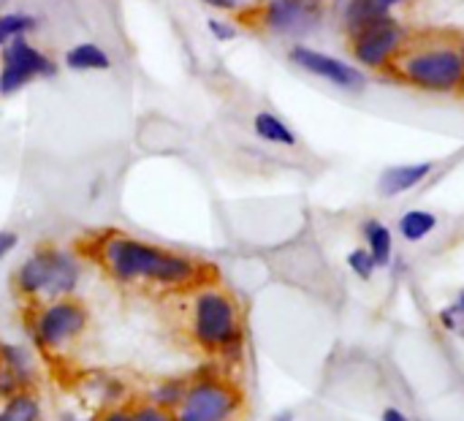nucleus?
Instances as JSON below:
<instances>
[{"label":"nucleus","mask_w":464,"mask_h":421,"mask_svg":"<svg viewBox=\"0 0 464 421\" xmlns=\"http://www.w3.org/2000/svg\"><path fill=\"white\" fill-rule=\"evenodd\" d=\"M95 261L106 269V275L122 286H160V289H196L209 278V267H204L198 259L166 250L160 245L106 231L92 245Z\"/></svg>","instance_id":"nucleus-1"},{"label":"nucleus","mask_w":464,"mask_h":421,"mask_svg":"<svg viewBox=\"0 0 464 421\" xmlns=\"http://www.w3.org/2000/svg\"><path fill=\"white\" fill-rule=\"evenodd\" d=\"M190 335L201 351L223 359H239L245 332L234 297L218 286L198 289L190 305Z\"/></svg>","instance_id":"nucleus-2"},{"label":"nucleus","mask_w":464,"mask_h":421,"mask_svg":"<svg viewBox=\"0 0 464 421\" xmlns=\"http://www.w3.org/2000/svg\"><path fill=\"white\" fill-rule=\"evenodd\" d=\"M79 278L82 264L76 261L73 253L54 245H41L16 267L14 289L22 299L38 305L71 297L79 286Z\"/></svg>","instance_id":"nucleus-3"},{"label":"nucleus","mask_w":464,"mask_h":421,"mask_svg":"<svg viewBox=\"0 0 464 421\" xmlns=\"http://www.w3.org/2000/svg\"><path fill=\"white\" fill-rule=\"evenodd\" d=\"M245 411L242 389L220 373H201L188 381L174 421H239Z\"/></svg>","instance_id":"nucleus-4"},{"label":"nucleus","mask_w":464,"mask_h":421,"mask_svg":"<svg viewBox=\"0 0 464 421\" xmlns=\"http://www.w3.org/2000/svg\"><path fill=\"white\" fill-rule=\"evenodd\" d=\"M400 76L427 93H454L464 82V54L459 46H427L400 60Z\"/></svg>","instance_id":"nucleus-5"},{"label":"nucleus","mask_w":464,"mask_h":421,"mask_svg":"<svg viewBox=\"0 0 464 421\" xmlns=\"http://www.w3.org/2000/svg\"><path fill=\"white\" fill-rule=\"evenodd\" d=\"M87 324H90L87 308L71 297H63V299H52L35 308L30 332L38 348L63 351L65 346H71L87 332Z\"/></svg>","instance_id":"nucleus-6"},{"label":"nucleus","mask_w":464,"mask_h":421,"mask_svg":"<svg viewBox=\"0 0 464 421\" xmlns=\"http://www.w3.org/2000/svg\"><path fill=\"white\" fill-rule=\"evenodd\" d=\"M57 65L49 54L35 49L27 38H16L0 49V95H14L30 82L46 76L52 79Z\"/></svg>","instance_id":"nucleus-7"},{"label":"nucleus","mask_w":464,"mask_h":421,"mask_svg":"<svg viewBox=\"0 0 464 421\" xmlns=\"http://www.w3.org/2000/svg\"><path fill=\"white\" fill-rule=\"evenodd\" d=\"M405 41V27L389 14L351 35V52L364 68H386Z\"/></svg>","instance_id":"nucleus-8"},{"label":"nucleus","mask_w":464,"mask_h":421,"mask_svg":"<svg viewBox=\"0 0 464 421\" xmlns=\"http://www.w3.org/2000/svg\"><path fill=\"white\" fill-rule=\"evenodd\" d=\"M324 0H266L261 22L269 33L285 38L310 35L324 22Z\"/></svg>","instance_id":"nucleus-9"},{"label":"nucleus","mask_w":464,"mask_h":421,"mask_svg":"<svg viewBox=\"0 0 464 421\" xmlns=\"http://www.w3.org/2000/svg\"><path fill=\"white\" fill-rule=\"evenodd\" d=\"M288 57H291V63H294L296 68H302V71H307V73H313V76H318V79H326V82L334 84V87H343V90H362V87L367 84L364 73H362L356 65H351V63H345V60H337V57H332V54H326V52H318V49H313V46L296 44V46L288 52Z\"/></svg>","instance_id":"nucleus-10"},{"label":"nucleus","mask_w":464,"mask_h":421,"mask_svg":"<svg viewBox=\"0 0 464 421\" xmlns=\"http://www.w3.org/2000/svg\"><path fill=\"white\" fill-rule=\"evenodd\" d=\"M435 163L432 161H421V163H402V166H389L381 180H378V191L386 199H394L400 193L413 191L416 185H421L430 174H432Z\"/></svg>","instance_id":"nucleus-11"},{"label":"nucleus","mask_w":464,"mask_h":421,"mask_svg":"<svg viewBox=\"0 0 464 421\" xmlns=\"http://www.w3.org/2000/svg\"><path fill=\"white\" fill-rule=\"evenodd\" d=\"M0 373L11 376L24 392H30L35 384V362L30 351L16 343H0Z\"/></svg>","instance_id":"nucleus-12"},{"label":"nucleus","mask_w":464,"mask_h":421,"mask_svg":"<svg viewBox=\"0 0 464 421\" xmlns=\"http://www.w3.org/2000/svg\"><path fill=\"white\" fill-rule=\"evenodd\" d=\"M389 3L386 0H345L343 3V16H345V30L348 35L359 33L362 27H367L375 19L389 16Z\"/></svg>","instance_id":"nucleus-13"},{"label":"nucleus","mask_w":464,"mask_h":421,"mask_svg":"<svg viewBox=\"0 0 464 421\" xmlns=\"http://www.w3.org/2000/svg\"><path fill=\"white\" fill-rule=\"evenodd\" d=\"M65 65L71 71H109L111 57L106 54L103 46L84 41V44H76L65 52Z\"/></svg>","instance_id":"nucleus-14"},{"label":"nucleus","mask_w":464,"mask_h":421,"mask_svg":"<svg viewBox=\"0 0 464 421\" xmlns=\"http://www.w3.org/2000/svg\"><path fill=\"white\" fill-rule=\"evenodd\" d=\"M253 131H256L258 139H264L269 144H280V147H294L299 142L296 133L275 112H258L253 117Z\"/></svg>","instance_id":"nucleus-15"},{"label":"nucleus","mask_w":464,"mask_h":421,"mask_svg":"<svg viewBox=\"0 0 464 421\" xmlns=\"http://www.w3.org/2000/svg\"><path fill=\"white\" fill-rule=\"evenodd\" d=\"M364 231V240H367V250L370 256L375 259L378 267H389L392 264V256H394V240H392V231L386 223L381 220H367L362 226Z\"/></svg>","instance_id":"nucleus-16"},{"label":"nucleus","mask_w":464,"mask_h":421,"mask_svg":"<svg viewBox=\"0 0 464 421\" xmlns=\"http://www.w3.org/2000/svg\"><path fill=\"white\" fill-rule=\"evenodd\" d=\"M438 229V215L427 212V210H411L400 218V234L408 242H421L424 237H430Z\"/></svg>","instance_id":"nucleus-17"},{"label":"nucleus","mask_w":464,"mask_h":421,"mask_svg":"<svg viewBox=\"0 0 464 421\" xmlns=\"http://www.w3.org/2000/svg\"><path fill=\"white\" fill-rule=\"evenodd\" d=\"M35 16L27 11H5L0 14V49L8 46L16 38H24L27 33L35 30Z\"/></svg>","instance_id":"nucleus-18"},{"label":"nucleus","mask_w":464,"mask_h":421,"mask_svg":"<svg viewBox=\"0 0 464 421\" xmlns=\"http://www.w3.org/2000/svg\"><path fill=\"white\" fill-rule=\"evenodd\" d=\"M0 421H41V406L30 392H22L3 403Z\"/></svg>","instance_id":"nucleus-19"},{"label":"nucleus","mask_w":464,"mask_h":421,"mask_svg":"<svg viewBox=\"0 0 464 421\" xmlns=\"http://www.w3.org/2000/svg\"><path fill=\"white\" fill-rule=\"evenodd\" d=\"M185 389H188V381H179V378L163 381V384H158V387L150 392V403H155V406H160V408H166V411L174 414V408H177V406L182 403V397H185Z\"/></svg>","instance_id":"nucleus-20"},{"label":"nucleus","mask_w":464,"mask_h":421,"mask_svg":"<svg viewBox=\"0 0 464 421\" xmlns=\"http://www.w3.org/2000/svg\"><path fill=\"white\" fill-rule=\"evenodd\" d=\"M438 318H440V327L446 332H451V335H457V338L464 340V291H459L457 302H451L446 310H440Z\"/></svg>","instance_id":"nucleus-21"},{"label":"nucleus","mask_w":464,"mask_h":421,"mask_svg":"<svg viewBox=\"0 0 464 421\" xmlns=\"http://www.w3.org/2000/svg\"><path fill=\"white\" fill-rule=\"evenodd\" d=\"M348 267H351V272H353L359 280H372V275H375V269H378V264H375V259L370 256L367 248L351 250V253H348Z\"/></svg>","instance_id":"nucleus-22"},{"label":"nucleus","mask_w":464,"mask_h":421,"mask_svg":"<svg viewBox=\"0 0 464 421\" xmlns=\"http://www.w3.org/2000/svg\"><path fill=\"white\" fill-rule=\"evenodd\" d=\"M130 419L133 421H174V414L147 400V403H139V406H133V408H130Z\"/></svg>","instance_id":"nucleus-23"},{"label":"nucleus","mask_w":464,"mask_h":421,"mask_svg":"<svg viewBox=\"0 0 464 421\" xmlns=\"http://www.w3.org/2000/svg\"><path fill=\"white\" fill-rule=\"evenodd\" d=\"M209 30L218 41H234L237 38V27L228 22H220V19H209Z\"/></svg>","instance_id":"nucleus-24"},{"label":"nucleus","mask_w":464,"mask_h":421,"mask_svg":"<svg viewBox=\"0 0 464 421\" xmlns=\"http://www.w3.org/2000/svg\"><path fill=\"white\" fill-rule=\"evenodd\" d=\"M16 242H19V237L14 234V231H5V229H0V261L16 248Z\"/></svg>","instance_id":"nucleus-25"},{"label":"nucleus","mask_w":464,"mask_h":421,"mask_svg":"<svg viewBox=\"0 0 464 421\" xmlns=\"http://www.w3.org/2000/svg\"><path fill=\"white\" fill-rule=\"evenodd\" d=\"M95 421H133V419H130V408H109L106 414H101Z\"/></svg>","instance_id":"nucleus-26"},{"label":"nucleus","mask_w":464,"mask_h":421,"mask_svg":"<svg viewBox=\"0 0 464 421\" xmlns=\"http://www.w3.org/2000/svg\"><path fill=\"white\" fill-rule=\"evenodd\" d=\"M207 5H212V8H218V11H237V0H204Z\"/></svg>","instance_id":"nucleus-27"},{"label":"nucleus","mask_w":464,"mask_h":421,"mask_svg":"<svg viewBox=\"0 0 464 421\" xmlns=\"http://www.w3.org/2000/svg\"><path fill=\"white\" fill-rule=\"evenodd\" d=\"M381 421H411V419H408V414H402L400 408H386V411L381 414Z\"/></svg>","instance_id":"nucleus-28"},{"label":"nucleus","mask_w":464,"mask_h":421,"mask_svg":"<svg viewBox=\"0 0 464 421\" xmlns=\"http://www.w3.org/2000/svg\"><path fill=\"white\" fill-rule=\"evenodd\" d=\"M275 421H294V414H288V411H285V414H277Z\"/></svg>","instance_id":"nucleus-29"},{"label":"nucleus","mask_w":464,"mask_h":421,"mask_svg":"<svg viewBox=\"0 0 464 421\" xmlns=\"http://www.w3.org/2000/svg\"><path fill=\"white\" fill-rule=\"evenodd\" d=\"M389 3V8H394V5H400V3H405V0H386Z\"/></svg>","instance_id":"nucleus-30"},{"label":"nucleus","mask_w":464,"mask_h":421,"mask_svg":"<svg viewBox=\"0 0 464 421\" xmlns=\"http://www.w3.org/2000/svg\"><path fill=\"white\" fill-rule=\"evenodd\" d=\"M63 421H79V419H71V416H68V419H63Z\"/></svg>","instance_id":"nucleus-31"},{"label":"nucleus","mask_w":464,"mask_h":421,"mask_svg":"<svg viewBox=\"0 0 464 421\" xmlns=\"http://www.w3.org/2000/svg\"><path fill=\"white\" fill-rule=\"evenodd\" d=\"M462 54H464V49H462ZM462 90H464V82H462Z\"/></svg>","instance_id":"nucleus-32"},{"label":"nucleus","mask_w":464,"mask_h":421,"mask_svg":"<svg viewBox=\"0 0 464 421\" xmlns=\"http://www.w3.org/2000/svg\"><path fill=\"white\" fill-rule=\"evenodd\" d=\"M0 3H3V0H0Z\"/></svg>","instance_id":"nucleus-33"}]
</instances>
